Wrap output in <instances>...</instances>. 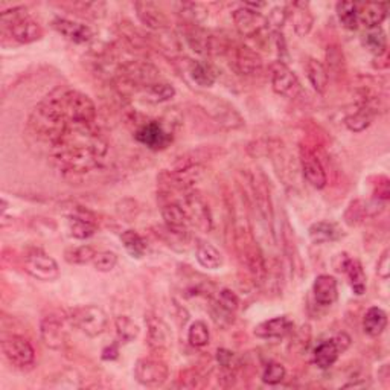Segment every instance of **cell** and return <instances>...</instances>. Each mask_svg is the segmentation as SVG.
<instances>
[{
	"label": "cell",
	"mask_w": 390,
	"mask_h": 390,
	"mask_svg": "<svg viewBox=\"0 0 390 390\" xmlns=\"http://www.w3.org/2000/svg\"><path fill=\"white\" fill-rule=\"evenodd\" d=\"M73 325L87 337H98L106 333L109 326V316L101 306L82 305L75 308L71 314Z\"/></svg>",
	"instance_id": "obj_1"
},
{
	"label": "cell",
	"mask_w": 390,
	"mask_h": 390,
	"mask_svg": "<svg viewBox=\"0 0 390 390\" xmlns=\"http://www.w3.org/2000/svg\"><path fill=\"white\" fill-rule=\"evenodd\" d=\"M24 267L26 272L39 281L50 282L58 279L59 267L57 261L43 250H32L25 257Z\"/></svg>",
	"instance_id": "obj_2"
},
{
	"label": "cell",
	"mask_w": 390,
	"mask_h": 390,
	"mask_svg": "<svg viewBox=\"0 0 390 390\" xmlns=\"http://www.w3.org/2000/svg\"><path fill=\"white\" fill-rule=\"evenodd\" d=\"M169 377V369L160 360L140 358L134 366V378L142 386L157 387L162 386Z\"/></svg>",
	"instance_id": "obj_3"
},
{
	"label": "cell",
	"mask_w": 390,
	"mask_h": 390,
	"mask_svg": "<svg viewBox=\"0 0 390 390\" xmlns=\"http://www.w3.org/2000/svg\"><path fill=\"white\" fill-rule=\"evenodd\" d=\"M5 358L16 367H28L34 363L35 351L32 344L21 335H10L2 340Z\"/></svg>",
	"instance_id": "obj_4"
},
{
	"label": "cell",
	"mask_w": 390,
	"mask_h": 390,
	"mask_svg": "<svg viewBox=\"0 0 390 390\" xmlns=\"http://www.w3.org/2000/svg\"><path fill=\"white\" fill-rule=\"evenodd\" d=\"M134 138L144 147L153 149V151H162L168 148L172 142V134L165 129L159 121H148L142 124L136 130Z\"/></svg>",
	"instance_id": "obj_5"
},
{
	"label": "cell",
	"mask_w": 390,
	"mask_h": 390,
	"mask_svg": "<svg viewBox=\"0 0 390 390\" xmlns=\"http://www.w3.org/2000/svg\"><path fill=\"white\" fill-rule=\"evenodd\" d=\"M272 87L275 93L292 100L301 93V81L284 62H276L272 66Z\"/></svg>",
	"instance_id": "obj_6"
},
{
	"label": "cell",
	"mask_w": 390,
	"mask_h": 390,
	"mask_svg": "<svg viewBox=\"0 0 390 390\" xmlns=\"http://www.w3.org/2000/svg\"><path fill=\"white\" fill-rule=\"evenodd\" d=\"M235 21V28L243 37H258L267 28V17L259 11L241 6L232 14Z\"/></svg>",
	"instance_id": "obj_7"
},
{
	"label": "cell",
	"mask_w": 390,
	"mask_h": 390,
	"mask_svg": "<svg viewBox=\"0 0 390 390\" xmlns=\"http://www.w3.org/2000/svg\"><path fill=\"white\" fill-rule=\"evenodd\" d=\"M40 337L44 346L49 349L58 351L64 348L67 342V333L63 319H59L55 314L44 317L40 324Z\"/></svg>",
	"instance_id": "obj_8"
},
{
	"label": "cell",
	"mask_w": 390,
	"mask_h": 390,
	"mask_svg": "<svg viewBox=\"0 0 390 390\" xmlns=\"http://www.w3.org/2000/svg\"><path fill=\"white\" fill-rule=\"evenodd\" d=\"M185 211L189 216L191 224H195L203 232L212 229V215L206 201L197 194H189L185 197Z\"/></svg>",
	"instance_id": "obj_9"
},
{
	"label": "cell",
	"mask_w": 390,
	"mask_h": 390,
	"mask_svg": "<svg viewBox=\"0 0 390 390\" xmlns=\"http://www.w3.org/2000/svg\"><path fill=\"white\" fill-rule=\"evenodd\" d=\"M52 26H54L55 31L62 34L64 39L75 44H86L93 40L92 28L84 24H80V21L57 17L54 21H52Z\"/></svg>",
	"instance_id": "obj_10"
},
{
	"label": "cell",
	"mask_w": 390,
	"mask_h": 390,
	"mask_svg": "<svg viewBox=\"0 0 390 390\" xmlns=\"http://www.w3.org/2000/svg\"><path fill=\"white\" fill-rule=\"evenodd\" d=\"M301 165L306 182H308L313 187H316V189H324L328 183V178H326V172L319 160V157L313 151H310V149L302 148Z\"/></svg>",
	"instance_id": "obj_11"
},
{
	"label": "cell",
	"mask_w": 390,
	"mask_h": 390,
	"mask_svg": "<svg viewBox=\"0 0 390 390\" xmlns=\"http://www.w3.org/2000/svg\"><path fill=\"white\" fill-rule=\"evenodd\" d=\"M162 216L167 226L168 232L176 236H185L187 235V229H189L191 220L187 216L183 205L178 203H168L162 207Z\"/></svg>",
	"instance_id": "obj_12"
},
{
	"label": "cell",
	"mask_w": 390,
	"mask_h": 390,
	"mask_svg": "<svg viewBox=\"0 0 390 390\" xmlns=\"http://www.w3.org/2000/svg\"><path fill=\"white\" fill-rule=\"evenodd\" d=\"M292 329H295V324H292L287 316H279L262 322V324L254 328L253 334L257 335L258 339L279 340L291 334Z\"/></svg>",
	"instance_id": "obj_13"
},
{
	"label": "cell",
	"mask_w": 390,
	"mask_h": 390,
	"mask_svg": "<svg viewBox=\"0 0 390 390\" xmlns=\"http://www.w3.org/2000/svg\"><path fill=\"white\" fill-rule=\"evenodd\" d=\"M10 32L16 41L21 44H29L41 39L43 28L39 21H35L29 16H24L10 25Z\"/></svg>",
	"instance_id": "obj_14"
},
{
	"label": "cell",
	"mask_w": 390,
	"mask_h": 390,
	"mask_svg": "<svg viewBox=\"0 0 390 390\" xmlns=\"http://www.w3.org/2000/svg\"><path fill=\"white\" fill-rule=\"evenodd\" d=\"M98 226L93 215L89 211L72 212L67 216V230L75 239H87L95 235Z\"/></svg>",
	"instance_id": "obj_15"
},
{
	"label": "cell",
	"mask_w": 390,
	"mask_h": 390,
	"mask_svg": "<svg viewBox=\"0 0 390 390\" xmlns=\"http://www.w3.org/2000/svg\"><path fill=\"white\" fill-rule=\"evenodd\" d=\"M314 301L320 306H331L339 297V284L334 276L319 275L313 284Z\"/></svg>",
	"instance_id": "obj_16"
},
{
	"label": "cell",
	"mask_w": 390,
	"mask_h": 390,
	"mask_svg": "<svg viewBox=\"0 0 390 390\" xmlns=\"http://www.w3.org/2000/svg\"><path fill=\"white\" fill-rule=\"evenodd\" d=\"M134 8H136L139 20L147 28L156 29V31H162V29H167L169 26L168 17L165 16V12L157 8L154 3L139 2L134 5Z\"/></svg>",
	"instance_id": "obj_17"
},
{
	"label": "cell",
	"mask_w": 390,
	"mask_h": 390,
	"mask_svg": "<svg viewBox=\"0 0 390 390\" xmlns=\"http://www.w3.org/2000/svg\"><path fill=\"white\" fill-rule=\"evenodd\" d=\"M291 20L292 28H295V32L299 37L308 35L311 31L314 17L308 8V3L305 2H295L291 5V10H287V20Z\"/></svg>",
	"instance_id": "obj_18"
},
{
	"label": "cell",
	"mask_w": 390,
	"mask_h": 390,
	"mask_svg": "<svg viewBox=\"0 0 390 390\" xmlns=\"http://www.w3.org/2000/svg\"><path fill=\"white\" fill-rule=\"evenodd\" d=\"M201 177H203V168L194 162L180 165L169 172L171 185L180 187V189H186V187L195 185Z\"/></svg>",
	"instance_id": "obj_19"
},
{
	"label": "cell",
	"mask_w": 390,
	"mask_h": 390,
	"mask_svg": "<svg viewBox=\"0 0 390 390\" xmlns=\"http://www.w3.org/2000/svg\"><path fill=\"white\" fill-rule=\"evenodd\" d=\"M389 12V5L387 3H360L357 5V14H358V24L369 28H377L382 21L386 20Z\"/></svg>",
	"instance_id": "obj_20"
},
{
	"label": "cell",
	"mask_w": 390,
	"mask_h": 390,
	"mask_svg": "<svg viewBox=\"0 0 390 390\" xmlns=\"http://www.w3.org/2000/svg\"><path fill=\"white\" fill-rule=\"evenodd\" d=\"M234 64L238 72L243 75H258L262 69V59L253 49L247 46H238L234 52Z\"/></svg>",
	"instance_id": "obj_21"
},
{
	"label": "cell",
	"mask_w": 390,
	"mask_h": 390,
	"mask_svg": "<svg viewBox=\"0 0 390 390\" xmlns=\"http://www.w3.org/2000/svg\"><path fill=\"white\" fill-rule=\"evenodd\" d=\"M148 326V344L153 349H163L168 348L171 343V333L169 328L162 319L157 316H148L145 319Z\"/></svg>",
	"instance_id": "obj_22"
},
{
	"label": "cell",
	"mask_w": 390,
	"mask_h": 390,
	"mask_svg": "<svg viewBox=\"0 0 390 390\" xmlns=\"http://www.w3.org/2000/svg\"><path fill=\"white\" fill-rule=\"evenodd\" d=\"M198 264L207 270H216L223 266V254L216 247L207 241H198L195 249Z\"/></svg>",
	"instance_id": "obj_23"
},
{
	"label": "cell",
	"mask_w": 390,
	"mask_h": 390,
	"mask_svg": "<svg viewBox=\"0 0 390 390\" xmlns=\"http://www.w3.org/2000/svg\"><path fill=\"white\" fill-rule=\"evenodd\" d=\"M311 241L314 244H326V243H333L337 241V239L342 238V230L339 229V226L334 223L329 221H319L314 223L313 226L308 230Z\"/></svg>",
	"instance_id": "obj_24"
},
{
	"label": "cell",
	"mask_w": 390,
	"mask_h": 390,
	"mask_svg": "<svg viewBox=\"0 0 390 390\" xmlns=\"http://www.w3.org/2000/svg\"><path fill=\"white\" fill-rule=\"evenodd\" d=\"M305 69H306V77H308L313 89L316 90L317 93H325L329 82V73L326 71L325 64L316 58H310L308 62H306Z\"/></svg>",
	"instance_id": "obj_25"
},
{
	"label": "cell",
	"mask_w": 390,
	"mask_h": 390,
	"mask_svg": "<svg viewBox=\"0 0 390 390\" xmlns=\"http://www.w3.org/2000/svg\"><path fill=\"white\" fill-rule=\"evenodd\" d=\"M362 43H363V46L375 57L380 58L382 55H386L387 37H386V32L382 31L381 26L367 29V31L362 35Z\"/></svg>",
	"instance_id": "obj_26"
},
{
	"label": "cell",
	"mask_w": 390,
	"mask_h": 390,
	"mask_svg": "<svg viewBox=\"0 0 390 390\" xmlns=\"http://www.w3.org/2000/svg\"><path fill=\"white\" fill-rule=\"evenodd\" d=\"M387 326V314L384 310L378 308V306H371L366 311L363 319V329L369 337H378Z\"/></svg>",
	"instance_id": "obj_27"
},
{
	"label": "cell",
	"mask_w": 390,
	"mask_h": 390,
	"mask_svg": "<svg viewBox=\"0 0 390 390\" xmlns=\"http://www.w3.org/2000/svg\"><path fill=\"white\" fill-rule=\"evenodd\" d=\"M187 72L191 80L200 87H212L216 81V71L206 62H191Z\"/></svg>",
	"instance_id": "obj_28"
},
{
	"label": "cell",
	"mask_w": 390,
	"mask_h": 390,
	"mask_svg": "<svg viewBox=\"0 0 390 390\" xmlns=\"http://www.w3.org/2000/svg\"><path fill=\"white\" fill-rule=\"evenodd\" d=\"M340 352L337 349L335 343L331 340H325L317 344V348L314 349V354H313V360L319 369H329V367H333L334 363L337 362V358H339Z\"/></svg>",
	"instance_id": "obj_29"
},
{
	"label": "cell",
	"mask_w": 390,
	"mask_h": 390,
	"mask_svg": "<svg viewBox=\"0 0 390 390\" xmlns=\"http://www.w3.org/2000/svg\"><path fill=\"white\" fill-rule=\"evenodd\" d=\"M375 113H377V111L371 109L369 106L360 104L358 109L354 111V113L348 115L346 119H344V125H346L351 131L362 133L372 124Z\"/></svg>",
	"instance_id": "obj_30"
},
{
	"label": "cell",
	"mask_w": 390,
	"mask_h": 390,
	"mask_svg": "<svg viewBox=\"0 0 390 390\" xmlns=\"http://www.w3.org/2000/svg\"><path fill=\"white\" fill-rule=\"evenodd\" d=\"M343 273L348 275V279L351 284V288L354 291V295L362 296L364 295L366 291V273L363 270L362 262L358 259H352L349 258L346 266H344Z\"/></svg>",
	"instance_id": "obj_31"
},
{
	"label": "cell",
	"mask_w": 390,
	"mask_h": 390,
	"mask_svg": "<svg viewBox=\"0 0 390 390\" xmlns=\"http://www.w3.org/2000/svg\"><path fill=\"white\" fill-rule=\"evenodd\" d=\"M145 100L151 104H162L172 100L176 95V89L172 87L168 82H160L156 81L153 84L145 86Z\"/></svg>",
	"instance_id": "obj_32"
},
{
	"label": "cell",
	"mask_w": 390,
	"mask_h": 390,
	"mask_svg": "<svg viewBox=\"0 0 390 390\" xmlns=\"http://www.w3.org/2000/svg\"><path fill=\"white\" fill-rule=\"evenodd\" d=\"M121 241L125 247V250L127 253L130 254L131 258H136V259H140L144 254L147 253V243H145V239L142 238L136 230H125L121 234Z\"/></svg>",
	"instance_id": "obj_33"
},
{
	"label": "cell",
	"mask_w": 390,
	"mask_h": 390,
	"mask_svg": "<svg viewBox=\"0 0 390 390\" xmlns=\"http://www.w3.org/2000/svg\"><path fill=\"white\" fill-rule=\"evenodd\" d=\"M335 12L339 21L343 28L349 31H355L358 28V14H357V3L354 2H339L335 5Z\"/></svg>",
	"instance_id": "obj_34"
},
{
	"label": "cell",
	"mask_w": 390,
	"mask_h": 390,
	"mask_svg": "<svg viewBox=\"0 0 390 390\" xmlns=\"http://www.w3.org/2000/svg\"><path fill=\"white\" fill-rule=\"evenodd\" d=\"M211 340V333L203 320H195L187 329V342L194 348H205Z\"/></svg>",
	"instance_id": "obj_35"
},
{
	"label": "cell",
	"mask_w": 390,
	"mask_h": 390,
	"mask_svg": "<svg viewBox=\"0 0 390 390\" xmlns=\"http://www.w3.org/2000/svg\"><path fill=\"white\" fill-rule=\"evenodd\" d=\"M96 250L93 249L92 245H78V247H71L67 249L64 253V259L69 262V264H75V266H82V264H89L92 262L93 258L96 257Z\"/></svg>",
	"instance_id": "obj_36"
},
{
	"label": "cell",
	"mask_w": 390,
	"mask_h": 390,
	"mask_svg": "<svg viewBox=\"0 0 390 390\" xmlns=\"http://www.w3.org/2000/svg\"><path fill=\"white\" fill-rule=\"evenodd\" d=\"M116 335L121 343H131L139 335V326L129 316H119L115 320Z\"/></svg>",
	"instance_id": "obj_37"
},
{
	"label": "cell",
	"mask_w": 390,
	"mask_h": 390,
	"mask_svg": "<svg viewBox=\"0 0 390 390\" xmlns=\"http://www.w3.org/2000/svg\"><path fill=\"white\" fill-rule=\"evenodd\" d=\"M287 371H285L284 364L277 362H268L264 367V372H262V381L268 386H277L284 381Z\"/></svg>",
	"instance_id": "obj_38"
},
{
	"label": "cell",
	"mask_w": 390,
	"mask_h": 390,
	"mask_svg": "<svg viewBox=\"0 0 390 390\" xmlns=\"http://www.w3.org/2000/svg\"><path fill=\"white\" fill-rule=\"evenodd\" d=\"M214 304H216L223 308L224 311H228L229 314H235L236 310L239 308V299L235 295L234 291L229 290V288H223L219 291V295H216Z\"/></svg>",
	"instance_id": "obj_39"
},
{
	"label": "cell",
	"mask_w": 390,
	"mask_h": 390,
	"mask_svg": "<svg viewBox=\"0 0 390 390\" xmlns=\"http://www.w3.org/2000/svg\"><path fill=\"white\" fill-rule=\"evenodd\" d=\"M93 267L101 273H110L118 266V254L115 252L104 250L98 252L96 257L92 261Z\"/></svg>",
	"instance_id": "obj_40"
},
{
	"label": "cell",
	"mask_w": 390,
	"mask_h": 390,
	"mask_svg": "<svg viewBox=\"0 0 390 390\" xmlns=\"http://www.w3.org/2000/svg\"><path fill=\"white\" fill-rule=\"evenodd\" d=\"M182 14L185 16V19L189 21V25H195V26H198L200 21H203L205 17L207 16V12L203 8V5H200V3H186V5H183Z\"/></svg>",
	"instance_id": "obj_41"
},
{
	"label": "cell",
	"mask_w": 390,
	"mask_h": 390,
	"mask_svg": "<svg viewBox=\"0 0 390 390\" xmlns=\"http://www.w3.org/2000/svg\"><path fill=\"white\" fill-rule=\"evenodd\" d=\"M326 59H328V73L329 72H339L342 69V66L344 64L343 62V54L339 50V48H328L326 52Z\"/></svg>",
	"instance_id": "obj_42"
},
{
	"label": "cell",
	"mask_w": 390,
	"mask_h": 390,
	"mask_svg": "<svg viewBox=\"0 0 390 390\" xmlns=\"http://www.w3.org/2000/svg\"><path fill=\"white\" fill-rule=\"evenodd\" d=\"M377 275L381 277V279H384V281L389 279V276H390V250L389 249L382 252V254L377 262Z\"/></svg>",
	"instance_id": "obj_43"
},
{
	"label": "cell",
	"mask_w": 390,
	"mask_h": 390,
	"mask_svg": "<svg viewBox=\"0 0 390 390\" xmlns=\"http://www.w3.org/2000/svg\"><path fill=\"white\" fill-rule=\"evenodd\" d=\"M216 362L223 367V369H232L235 363V354L229 349H219L216 351Z\"/></svg>",
	"instance_id": "obj_44"
},
{
	"label": "cell",
	"mask_w": 390,
	"mask_h": 390,
	"mask_svg": "<svg viewBox=\"0 0 390 390\" xmlns=\"http://www.w3.org/2000/svg\"><path fill=\"white\" fill-rule=\"evenodd\" d=\"M333 342L335 343V346L339 349L340 354H343V352L351 346V337L346 333H339L334 337Z\"/></svg>",
	"instance_id": "obj_45"
},
{
	"label": "cell",
	"mask_w": 390,
	"mask_h": 390,
	"mask_svg": "<svg viewBox=\"0 0 390 390\" xmlns=\"http://www.w3.org/2000/svg\"><path fill=\"white\" fill-rule=\"evenodd\" d=\"M119 355V348L116 343H111L110 346L104 348L102 349V360H106V362H111V360H116Z\"/></svg>",
	"instance_id": "obj_46"
}]
</instances>
